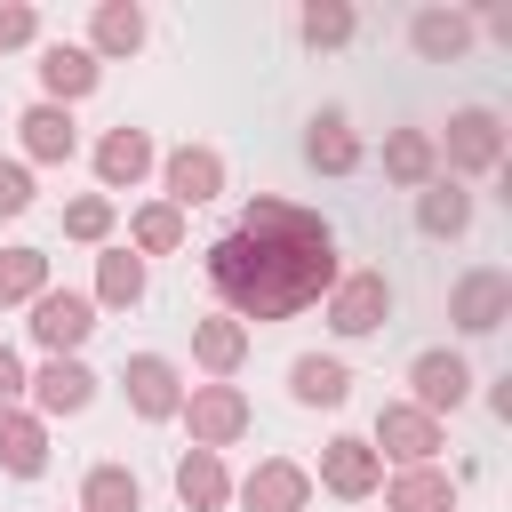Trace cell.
<instances>
[{"instance_id":"cell-27","label":"cell","mask_w":512,"mask_h":512,"mask_svg":"<svg viewBox=\"0 0 512 512\" xmlns=\"http://www.w3.org/2000/svg\"><path fill=\"white\" fill-rule=\"evenodd\" d=\"M384 504H392V512H448V472L408 464L400 480H384Z\"/></svg>"},{"instance_id":"cell-6","label":"cell","mask_w":512,"mask_h":512,"mask_svg":"<svg viewBox=\"0 0 512 512\" xmlns=\"http://www.w3.org/2000/svg\"><path fill=\"white\" fill-rule=\"evenodd\" d=\"M448 168H472V176H488V168H504V120L488 112V104H464L456 120H448Z\"/></svg>"},{"instance_id":"cell-19","label":"cell","mask_w":512,"mask_h":512,"mask_svg":"<svg viewBox=\"0 0 512 512\" xmlns=\"http://www.w3.org/2000/svg\"><path fill=\"white\" fill-rule=\"evenodd\" d=\"M0 464H8L16 480H32V472L48 464V432H40V416H24V408H0Z\"/></svg>"},{"instance_id":"cell-32","label":"cell","mask_w":512,"mask_h":512,"mask_svg":"<svg viewBox=\"0 0 512 512\" xmlns=\"http://www.w3.org/2000/svg\"><path fill=\"white\" fill-rule=\"evenodd\" d=\"M64 232H72V240H104V232H112V200H104V192L72 200V208H64Z\"/></svg>"},{"instance_id":"cell-21","label":"cell","mask_w":512,"mask_h":512,"mask_svg":"<svg viewBox=\"0 0 512 512\" xmlns=\"http://www.w3.org/2000/svg\"><path fill=\"white\" fill-rule=\"evenodd\" d=\"M416 224H424L432 240H456V232L472 224V192H456L448 176H432V184L416 192Z\"/></svg>"},{"instance_id":"cell-31","label":"cell","mask_w":512,"mask_h":512,"mask_svg":"<svg viewBox=\"0 0 512 512\" xmlns=\"http://www.w3.org/2000/svg\"><path fill=\"white\" fill-rule=\"evenodd\" d=\"M128 232H136V248H144V256H168V248L184 240V216H176L168 200H152V208H136V224H128Z\"/></svg>"},{"instance_id":"cell-26","label":"cell","mask_w":512,"mask_h":512,"mask_svg":"<svg viewBox=\"0 0 512 512\" xmlns=\"http://www.w3.org/2000/svg\"><path fill=\"white\" fill-rule=\"evenodd\" d=\"M80 512H144L136 472H128V464H96V472L80 480Z\"/></svg>"},{"instance_id":"cell-2","label":"cell","mask_w":512,"mask_h":512,"mask_svg":"<svg viewBox=\"0 0 512 512\" xmlns=\"http://www.w3.org/2000/svg\"><path fill=\"white\" fill-rule=\"evenodd\" d=\"M384 312H392V280H384V264L336 272V288H328V328H336V336H376Z\"/></svg>"},{"instance_id":"cell-16","label":"cell","mask_w":512,"mask_h":512,"mask_svg":"<svg viewBox=\"0 0 512 512\" xmlns=\"http://www.w3.org/2000/svg\"><path fill=\"white\" fill-rule=\"evenodd\" d=\"M96 72H104V64H96L88 48H64V40H56V48H40V88H48V104L88 96V88H96Z\"/></svg>"},{"instance_id":"cell-10","label":"cell","mask_w":512,"mask_h":512,"mask_svg":"<svg viewBox=\"0 0 512 512\" xmlns=\"http://www.w3.org/2000/svg\"><path fill=\"white\" fill-rule=\"evenodd\" d=\"M240 504H248V512H304V504H312V472L288 464V456H264V464L240 480Z\"/></svg>"},{"instance_id":"cell-7","label":"cell","mask_w":512,"mask_h":512,"mask_svg":"<svg viewBox=\"0 0 512 512\" xmlns=\"http://www.w3.org/2000/svg\"><path fill=\"white\" fill-rule=\"evenodd\" d=\"M408 384H416V400H408V408L448 416V408H464V400H472V360H464V352H416Z\"/></svg>"},{"instance_id":"cell-35","label":"cell","mask_w":512,"mask_h":512,"mask_svg":"<svg viewBox=\"0 0 512 512\" xmlns=\"http://www.w3.org/2000/svg\"><path fill=\"white\" fill-rule=\"evenodd\" d=\"M16 392H24V360L0 344V400H16Z\"/></svg>"},{"instance_id":"cell-18","label":"cell","mask_w":512,"mask_h":512,"mask_svg":"<svg viewBox=\"0 0 512 512\" xmlns=\"http://www.w3.org/2000/svg\"><path fill=\"white\" fill-rule=\"evenodd\" d=\"M408 40H416L424 64H448V56L472 48V16H456V8H424V16L408 24Z\"/></svg>"},{"instance_id":"cell-8","label":"cell","mask_w":512,"mask_h":512,"mask_svg":"<svg viewBox=\"0 0 512 512\" xmlns=\"http://www.w3.org/2000/svg\"><path fill=\"white\" fill-rule=\"evenodd\" d=\"M320 488L344 496V504H360V496L384 488V456H376L368 440H328V448H320Z\"/></svg>"},{"instance_id":"cell-13","label":"cell","mask_w":512,"mask_h":512,"mask_svg":"<svg viewBox=\"0 0 512 512\" xmlns=\"http://www.w3.org/2000/svg\"><path fill=\"white\" fill-rule=\"evenodd\" d=\"M24 384H32V400H40L48 416H80V408L96 400V376H88L72 352H64V360H48V368H40V376H24Z\"/></svg>"},{"instance_id":"cell-1","label":"cell","mask_w":512,"mask_h":512,"mask_svg":"<svg viewBox=\"0 0 512 512\" xmlns=\"http://www.w3.org/2000/svg\"><path fill=\"white\" fill-rule=\"evenodd\" d=\"M208 288L240 320H296L336 288V232L296 200H248L240 224L208 248Z\"/></svg>"},{"instance_id":"cell-33","label":"cell","mask_w":512,"mask_h":512,"mask_svg":"<svg viewBox=\"0 0 512 512\" xmlns=\"http://www.w3.org/2000/svg\"><path fill=\"white\" fill-rule=\"evenodd\" d=\"M24 208H32V168L0 160V216H24Z\"/></svg>"},{"instance_id":"cell-34","label":"cell","mask_w":512,"mask_h":512,"mask_svg":"<svg viewBox=\"0 0 512 512\" xmlns=\"http://www.w3.org/2000/svg\"><path fill=\"white\" fill-rule=\"evenodd\" d=\"M32 32H40V16H32L24 0H16V8H0V48H24Z\"/></svg>"},{"instance_id":"cell-11","label":"cell","mask_w":512,"mask_h":512,"mask_svg":"<svg viewBox=\"0 0 512 512\" xmlns=\"http://www.w3.org/2000/svg\"><path fill=\"white\" fill-rule=\"evenodd\" d=\"M120 384H128V408H136V416H152V424L184 408V384H176V368H168L160 352H136V360L120 368Z\"/></svg>"},{"instance_id":"cell-4","label":"cell","mask_w":512,"mask_h":512,"mask_svg":"<svg viewBox=\"0 0 512 512\" xmlns=\"http://www.w3.org/2000/svg\"><path fill=\"white\" fill-rule=\"evenodd\" d=\"M176 416L192 424V448H232L248 432V392L240 384H192V400Z\"/></svg>"},{"instance_id":"cell-5","label":"cell","mask_w":512,"mask_h":512,"mask_svg":"<svg viewBox=\"0 0 512 512\" xmlns=\"http://www.w3.org/2000/svg\"><path fill=\"white\" fill-rule=\"evenodd\" d=\"M368 448H376V456H400V464H432V456H440V416H424V408H408V400H384Z\"/></svg>"},{"instance_id":"cell-24","label":"cell","mask_w":512,"mask_h":512,"mask_svg":"<svg viewBox=\"0 0 512 512\" xmlns=\"http://www.w3.org/2000/svg\"><path fill=\"white\" fill-rule=\"evenodd\" d=\"M88 56H128V48H144V8L136 0H104L96 8V24H88Z\"/></svg>"},{"instance_id":"cell-22","label":"cell","mask_w":512,"mask_h":512,"mask_svg":"<svg viewBox=\"0 0 512 512\" xmlns=\"http://www.w3.org/2000/svg\"><path fill=\"white\" fill-rule=\"evenodd\" d=\"M192 360L224 384V376L248 360V328H240V320H200V328H192Z\"/></svg>"},{"instance_id":"cell-9","label":"cell","mask_w":512,"mask_h":512,"mask_svg":"<svg viewBox=\"0 0 512 512\" xmlns=\"http://www.w3.org/2000/svg\"><path fill=\"white\" fill-rule=\"evenodd\" d=\"M88 328H96V304L88 296H72V288H48V296H32V336L64 360L72 344H88Z\"/></svg>"},{"instance_id":"cell-12","label":"cell","mask_w":512,"mask_h":512,"mask_svg":"<svg viewBox=\"0 0 512 512\" xmlns=\"http://www.w3.org/2000/svg\"><path fill=\"white\" fill-rule=\"evenodd\" d=\"M216 192H224V160H216L208 144L168 152V208H200V200H216Z\"/></svg>"},{"instance_id":"cell-15","label":"cell","mask_w":512,"mask_h":512,"mask_svg":"<svg viewBox=\"0 0 512 512\" xmlns=\"http://www.w3.org/2000/svg\"><path fill=\"white\" fill-rule=\"evenodd\" d=\"M384 176L408 184V192H424V184L440 176V144H432L424 128H392V136H384Z\"/></svg>"},{"instance_id":"cell-17","label":"cell","mask_w":512,"mask_h":512,"mask_svg":"<svg viewBox=\"0 0 512 512\" xmlns=\"http://www.w3.org/2000/svg\"><path fill=\"white\" fill-rule=\"evenodd\" d=\"M176 496H184V512H216V504L232 496V480H224V456H216V448H192V456H176Z\"/></svg>"},{"instance_id":"cell-20","label":"cell","mask_w":512,"mask_h":512,"mask_svg":"<svg viewBox=\"0 0 512 512\" xmlns=\"http://www.w3.org/2000/svg\"><path fill=\"white\" fill-rule=\"evenodd\" d=\"M144 168H152V136H144V128H112V136L96 144V176H104L112 192H120V184H136Z\"/></svg>"},{"instance_id":"cell-30","label":"cell","mask_w":512,"mask_h":512,"mask_svg":"<svg viewBox=\"0 0 512 512\" xmlns=\"http://www.w3.org/2000/svg\"><path fill=\"white\" fill-rule=\"evenodd\" d=\"M296 32H304V40H312V48H344V40H352V32H360V16H352V8H344V0H312V8H304V16H296Z\"/></svg>"},{"instance_id":"cell-28","label":"cell","mask_w":512,"mask_h":512,"mask_svg":"<svg viewBox=\"0 0 512 512\" xmlns=\"http://www.w3.org/2000/svg\"><path fill=\"white\" fill-rule=\"evenodd\" d=\"M48 296V256L40 248H0V304H32Z\"/></svg>"},{"instance_id":"cell-23","label":"cell","mask_w":512,"mask_h":512,"mask_svg":"<svg viewBox=\"0 0 512 512\" xmlns=\"http://www.w3.org/2000/svg\"><path fill=\"white\" fill-rule=\"evenodd\" d=\"M288 392H296L304 408H344L352 376H344V360H320V352H304V360L288 368Z\"/></svg>"},{"instance_id":"cell-29","label":"cell","mask_w":512,"mask_h":512,"mask_svg":"<svg viewBox=\"0 0 512 512\" xmlns=\"http://www.w3.org/2000/svg\"><path fill=\"white\" fill-rule=\"evenodd\" d=\"M96 296H104V304H136V296H144V256H136V248H104Z\"/></svg>"},{"instance_id":"cell-25","label":"cell","mask_w":512,"mask_h":512,"mask_svg":"<svg viewBox=\"0 0 512 512\" xmlns=\"http://www.w3.org/2000/svg\"><path fill=\"white\" fill-rule=\"evenodd\" d=\"M16 128H24V152H32V160H72V144H80V136H72V112H64V104H32V112H24Z\"/></svg>"},{"instance_id":"cell-3","label":"cell","mask_w":512,"mask_h":512,"mask_svg":"<svg viewBox=\"0 0 512 512\" xmlns=\"http://www.w3.org/2000/svg\"><path fill=\"white\" fill-rule=\"evenodd\" d=\"M448 320H456L464 336H488V328H504V320H512V272H496V264L464 272V280L448 288Z\"/></svg>"},{"instance_id":"cell-14","label":"cell","mask_w":512,"mask_h":512,"mask_svg":"<svg viewBox=\"0 0 512 512\" xmlns=\"http://www.w3.org/2000/svg\"><path fill=\"white\" fill-rule=\"evenodd\" d=\"M304 160L328 168V176H352V168H360V136H352V120H344V112H312V128H304Z\"/></svg>"}]
</instances>
